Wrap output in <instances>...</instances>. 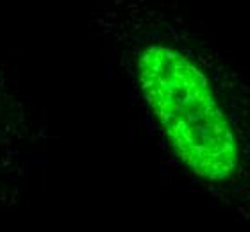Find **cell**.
<instances>
[{
  "mask_svg": "<svg viewBox=\"0 0 250 232\" xmlns=\"http://www.w3.org/2000/svg\"><path fill=\"white\" fill-rule=\"evenodd\" d=\"M134 73L177 161L212 200L250 220V75L204 23L134 0Z\"/></svg>",
  "mask_w": 250,
  "mask_h": 232,
  "instance_id": "1",
  "label": "cell"
}]
</instances>
